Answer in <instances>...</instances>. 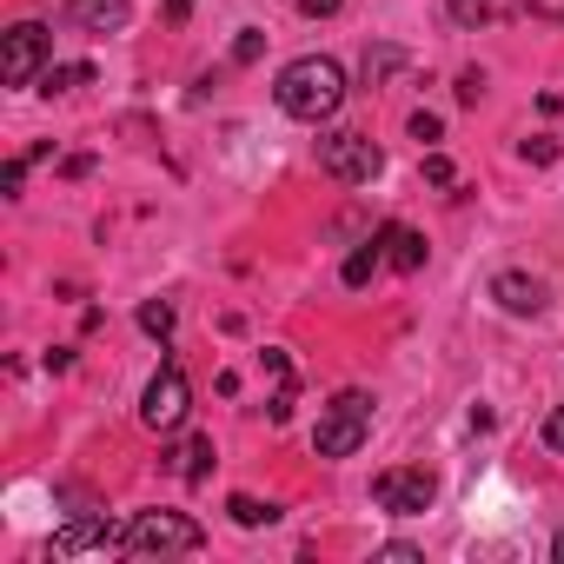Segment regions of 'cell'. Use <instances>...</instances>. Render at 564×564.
<instances>
[{
	"mask_svg": "<svg viewBox=\"0 0 564 564\" xmlns=\"http://www.w3.org/2000/svg\"><path fill=\"white\" fill-rule=\"evenodd\" d=\"M438 133H445V127H438V113H412V140H419V147H432Z\"/></svg>",
	"mask_w": 564,
	"mask_h": 564,
	"instance_id": "21",
	"label": "cell"
},
{
	"mask_svg": "<svg viewBox=\"0 0 564 564\" xmlns=\"http://www.w3.org/2000/svg\"><path fill=\"white\" fill-rule=\"evenodd\" d=\"M173 471H180V478H206V471H213V438H206V432L180 438V445H173Z\"/></svg>",
	"mask_w": 564,
	"mask_h": 564,
	"instance_id": "12",
	"label": "cell"
},
{
	"mask_svg": "<svg viewBox=\"0 0 564 564\" xmlns=\"http://www.w3.org/2000/svg\"><path fill=\"white\" fill-rule=\"evenodd\" d=\"M193 14V0H166V21H186Z\"/></svg>",
	"mask_w": 564,
	"mask_h": 564,
	"instance_id": "28",
	"label": "cell"
},
{
	"mask_svg": "<svg viewBox=\"0 0 564 564\" xmlns=\"http://www.w3.org/2000/svg\"><path fill=\"white\" fill-rule=\"evenodd\" d=\"M379 246H386V265H399V272H419L425 265V232H412V226H386Z\"/></svg>",
	"mask_w": 564,
	"mask_h": 564,
	"instance_id": "11",
	"label": "cell"
},
{
	"mask_svg": "<svg viewBox=\"0 0 564 564\" xmlns=\"http://www.w3.org/2000/svg\"><path fill=\"white\" fill-rule=\"evenodd\" d=\"M346 0H300V14H313V21H326V14H339Z\"/></svg>",
	"mask_w": 564,
	"mask_h": 564,
	"instance_id": "25",
	"label": "cell"
},
{
	"mask_svg": "<svg viewBox=\"0 0 564 564\" xmlns=\"http://www.w3.org/2000/svg\"><path fill=\"white\" fill-rule=\"evenodd\" d=\"M140 326H147L153 339H173V300H147V306H140Z\"/></svg>",
	"mask_w": 564,
	"mask_h": 564,
	"instance_id": "18",
	"label": "cell"
},
{
	"mask_svg": "<svg viewBox=\"0 0 564 564\" xmlns=\"http://www.w3.org/2000/svg\"><path fill=\"white\" fill-rule=\"evenodd\" d=\"M206 544V531L186 518V511H140L127 531H120V551L127 557H186V551H199Z\"/></svg>",
	"mask_w": 564,
	"mask_h": 564,
	"instance_id": "2",
	"label": "cell"
},
{
	"mask_svg": "<svg viewBox=\"0 0 564 564\" xmlns=\"http://www.w3.org/2000/svg\"><path fill=\"white\" fill-rule=\"evenodd\" d=\"M319 166H326L339 186H372V180L386 173V153H379L366 133L339 127V133H319Z\"/></svg>",
	"mask_w": 564,
	"mask_h": 564,
	"instance_id": "4",
	"label": "cell"
},
{
	"mask_svg": "<svg viewBox=\"0 0 564 564\" xmlns=\"http://www.w3.org/2000/svg\"><path fill=\"white\" fill-rule=\"evenodd\" d=\"M186 412H193V386H186V372L166 359V366L147 379V392H140V419H147L153 432H180Z\"/></svg>",
	"mask_w": 564,
	"mask_h": 564,
	"instance_id": "6",
	"label": "cell"
},
{
	"mask_svg": "<svg viewBox=\"0 0 564 564\" xmlns=\"http://www.w3.org/2000/svg\"><path fill=\"white\" fill-rule=\"evenodd\" d=\"M226 511H232V524H246V531H259V524H272V518H279L272 505H259V498H246V491H232V498H226Z\"/></svg>",
	"mask_w": 564,
	"mask_h": 564,
	"instance_id": "15",
	"label": "cell"
},
{
	"mask_svg": "<svg viewBox=\"0 0 564 564\" xmlns=\"http://www.w3.org/2000/svg\"><path fill=\"white\" fill-rule=\"evenodd\" d=\"M544 445H551V452H564V405H551V412H544Z\"/></svg>",
	"mask_w": 564,
	"mask_h": 564,
	"instance_id": "23",
	"label": "cell"
},
{
	"mask_svg": "<svg viewBox=\"0 0 564 564\" xmlns=\"http://www.w3.org/2000/svg\"><path fill=\"white\" fill-rule=\"evenodd\" d=\"M127 21H133L127 0H67V28L80 34H120Z\"/></svg>",
	"mask_w": 564,
	"mask_h": 564,
	"instance_id": "10",
	"label": "cell"
},
{
	"mask_svg": "<svg viewBox=\"0 0 564 564\" xmlns=\"http://www.w3.org/2000/svg\"><path fill=\"white\" fill-rule=\"evenodd\" d=\"M478 94H485V74H458V100H465V107H471V100H478Z\"/></svg>",
	"mask_w": 564,
	"mask_h": 564,
	"instance_id": "26",
	"label": "cell"
},
{
	"mask_svg": "<svg viewBox=\"0 0 564 564\" xmlns=\"http://www.w3.org/2000/svg\"><path fill=\"white\" fill-rule=\"evenodd\" d=\"M379 557H392V564H419V544H379Z\"/></svg>",
	"mask_w": 564,
	"mask_h": 564,
	"instance_id": "27",
	"label": "cell"
},
{
	"mask_svg": "<svg viewBox=\"0 0 564 564\" xmlns=\"http://www.w3.org/2000/svg\"><path fill=\"white\" fill-rule=\"evenodd\" d=\"M259 54H265V34H252V28H246V34L232 41V61H239V67H252Z\"/></svg>",
	"mask_w": 564,
	"mask_h": 564,
	"instance_id": "19",
	"label": "cell"
},
{
	"mask_svg": "<svg viewBox=\"0 0 564 564\" xmlns=\"http://www.w3.org/2000/svg\"><path fill=\"white\" fill-rule=\"evenodd\" d=\"M366 432H372V399L366 392H339L319 412V425H313V452L319 458H352L366 445Z\"/></svg>",
	"mask_w": 564,
	"mask_h": 564,
	"instance_id": "3",
	"label": "cell"
},
{
	"mask_svg": "<svg viewBox=\"0 0 564 564\" xmlns=\"http://www.w3.org/2000/svg\"><path fill=\"white\" fill-rule=\"evenodd\" d=\"M47 67H54V34L41 21H14L8 41H0V74H8V87H34Z\"/></svg>",
	"mask_w": 564,
	"mask_h": 564,
	"instance_id": "5",
	"label": "cell"
},
{
	"mask_svg": "<svg viewBox=\"0 0 564 564\" xmlns=\"http://www.w3.org/2000/svg\"><path fill=\"white\" fill-rule=\"evenodd\" d=\"M405 67V47H366V87H386Z\"/></svg>",
	"mask_w": 564,
	"mask_h": 564,
	"instance_id": "14",
	"label": "cell"
},
{
	"mask_svg": "<svg viewBox=\"0 0 564 564\" xmlns=\"http://www.w3.org/2000/svg\"><path fill=\"white\" fill-rule=\"evenodd\" d=\"M372 498H379V511H392V518H419V511H432L438 478H432L425 465H399V471H379V478H372Z\"/></svg>",
	"mask_w": 564,
	"mask_h": 564,
	"instance_id": "7",
	"label": "cell"
},
{
	"mask_svg": "<svg viewBox=\"0 0 564 564\" xmlns=\"http://www.w3.org/2000/svg\"><path fill=\"white\" fill-rule=\"evenodd\" d=\"M445 14H452L458 28H485V21L498 14V0H445Z\"/></svg>",
	"mask_w": 564,
	"mask_h": 564,
	"instance_id": "17",
	"label": "cell"
},
{
	"mask_svg": "<svg viewBox=\"0 0 564 564\" xmlns=\"http://www.w3.org/2000/svg\"><path fill=\"white\" fill-rule=\"evenodd\" d=\"M74 87H94V67L87 61H67V67H47L41 74V94H74Z\"/></svg>",
	"mask_w": 564,
	"mask_h": 564,
	"instance_id": "13",
	"label": "cell"
},
{
	"mask_svg": "<svg viewBox=\"0 0 564 564\" xmlns=\"http://www.w3.org/2000/svg\"><path fill=\"white\" fill-rule=\"evenodd\" d=\"M379 265H386V246H379V239H372V246H359V252L346 259V286H366Z\"/></svg>",
	"mask_w": 564,
	"mask_h": 564,
	"instance_id": "16",
	"label": "cell"
},
{
	"mask_svg": "<svg viewBox=\"0 0 564 564\" xmlns=\"http://www.w3.org/2000/svg\"><path fill=\"white\" fill-rule=\"evenodd\" d=\"M94 551H120V524L113 518H74L47 538V557H94Z\"/></svg>",
	"mask_w": 564,
	"mask_h": 564,
	"instance_id": "8",
	"label": "cell"
},
{
	"mask_svg": "<svg viewBox=\"0 0 564 564\" xmlns=\"http://www.w3.org/2000/svg\"><path fill=\"white\" fill-rule=\"evenodd\" d=\"M272 100H279V113H293V120H313V127H319V120H333V113L346 107V67L326 61V54H300V61L279 67Z\"/></svg>",
	"mask_w": 564,
	"mask_h": 564,
	"instance_id": "1",
	"label": "cell"
},
{
	"mask_svg": "<svg viewBox=\"0 0 564 564\" xmlns=\"http://www.w3.org/2000/svg\"><path fill=\"white\" fill-rule=\"evenodd\" d=\"M425 180H432V186H452L458 173H452V160H445V153H425Z\"/></svg>",
	"mask_w": 564,
	"mask_h": 564,
	"instance_id": "22",
	"label": "cell"
},
{
	"mask_svg": "<svg viewBox=\"0 0 564 564\" xmlns=\"http://www.w3.org/2000/svg\"><path fill=\"white\" fill-rule=\"evenodd\" d=\"M21 180H28V160H8V166H0V193H8V199H21Z\"/></svg>",
	"mask_w": 564,
	"mask_h": 564,
	"instance_id": "20",
	"label": "cell"
},
{
	"mask_svg": "<svg viewBox=\"0 0 564 564\" xmlns=\"http://www.w3.org/2000/svg\"><path fill=\"white\" fill-rule=\"evenodd\" d=\"M551 557H557V564H564V531H557V538H551Z\"/></svg>",
	"mask_w": 564,
	"mask_h": 564,
	"instance_id": "29",
	"label": "cell"
},
{
	"mask_svg": "<svg viewBox=\"0 0 564 564\" xmlns=\"http://www.w3.org/2000/svg\"><path fill=\"white\" fill-rule=\"evenodd\" d=\"M491 300H498L511 319H538V313H544V286H538L531 272H498V279H491Z\"/></svg>",
	"mask_w": 564,
	"mask_h": 564,
	"instance_id": "9",
	"label": "cell"
},
{
	"mask_svg": "<svg viewBox=\"0 0 564 564\" xmlns=\"http://www.w3.org/2000/svg\"><path fill=\"white\" fill-rule=\"evenodd\" d=\"M518 153H524V160H531V166H551V160H557V147H551V140H524V147H518Z\"/></svg>",
	"mask_w": 564,
	"mask_h": 564,
	"instance_id": "24",
	"label": "cell"
}]
</instances>
